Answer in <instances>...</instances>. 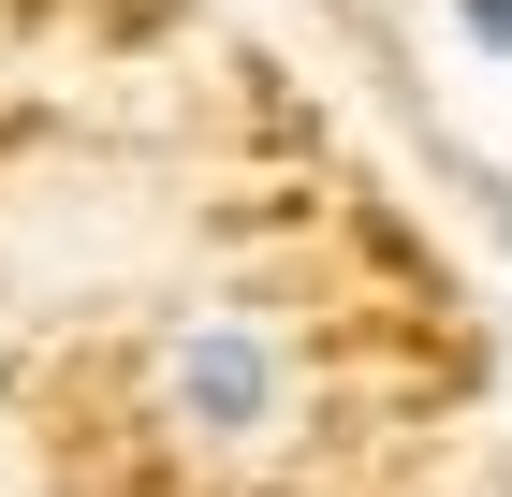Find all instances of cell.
I'll list each match as a JSON object with an SVG mask.
<instances>
[{
  "instance_id": "6da1fadb",
  "label": "cell",
  "mask_w": 512,
  "mask_h": 497,
  "mask_svg": "<svg viewBox=\"0 0 512 497\" xmlns=\"http://www.w3.org/2000/svg\"><path fill=\"white\" fill-rule=\"evenodd\" d=\"M161 410L191 424L205 454H264L278 424H293V351H278V322L191 307V322L161 337Z\"/></svg>"
},
{
  "instance_id": "7a4b0ae2",
  "label": "cell",
  "mask_w": 512,
  "mask_h": 497,
  "mask_svg": "<svg viewBox=\"0 0 512 497\" xmlns=\"http://www.w3.org/2000/svg\"><path fill=\"white\" fill-rule=\"evenodd\" d=\"M454 30H469L483 59H512V0H454Z\"/></svg>"
}]
</instances>
